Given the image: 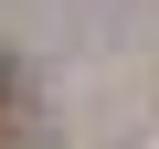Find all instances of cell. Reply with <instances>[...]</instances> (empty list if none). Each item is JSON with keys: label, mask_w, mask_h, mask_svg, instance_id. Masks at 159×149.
<instances>
[]
</instances>
